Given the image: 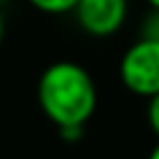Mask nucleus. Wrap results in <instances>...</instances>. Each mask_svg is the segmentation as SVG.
Returning <instances> with one entry per match:
<instances>
[{
	"mask_svg": "<svg viewBox=\"0 0 159 159\" xmlns=\"http://www.w3.org/2000/svg\"><path fill=\"white\" fill-rule=\"evenodd\" d=\"M2 37H5V20H2V12H0V42H2Z\"/></svg>",
	"mask_w": 159,
	"mask_h": 159,
	"instance_id": "obj_9",
	"label": "nucleus"
},
{
	"mask_svg": "<svg viewBox=\"0 0 159 159\" xmlns=\"http://www.w3.org/2000/svg\"><path fill=\"white\" fill-rule=\"evenodd\" d=\"M37 104L55 129L84 127L97 109V84L82 65L57 60L37 77Z\"/></svg>",
	"mask_w": 159,
	"mask_h": 159,
	"instance_id": "obj_1",
	"label": "nucleus"
},
{
	"mask_svg": "<svg viewBox=\"0 0 159 159\" xmlns=\"http://www.w3.org/2000/svg\"><path fill=\"white\" fill-rule=\"evenodd\" d=\"M147 5H149V7H157V10H159V0H147Z\"/></svg>",
	"mask_w": 159,
	"mask_h": 159,
	"instance_id": "obj_10",
	"label": "nucleus"
},
{
	"mask_svg": "<svg viewBox=\"0 0 159 159\" xmlns=\"http://www.w3.org/2000/svg\"><path fill=\"white\" fill-rule=\"evenodd\" d=\"M142 37H147V40H157V42H159V10H157V7H149V12L144 15V22H142Z\"/></svg>",
	"mask_w": 159,
	"mask_h": 159,
	"instance_id": "obj_5",
	"label": "nucleus"
},
{
	"mask_svg": "<svg viewBox=\"0 0 159 159\" xmlns=\"http://www.w3.org/2000/svg\"><path fill=\"white\" fill-rule=\"evenodd\" d=\"M27 2L45 15H67L75 10V5L80 0H27Z\"/></svg>",
	"mask_w": 159,
	"mask_h": 159,
	"instance_id": "obj_4",
	"label": "nucleus"
},
{
	"mask_svg": "<svg viewBox=\"0 0 159 159\" xmlns=\"http://www.w3.org/2000/svg\"><path fill=\"white\" fill-rule=\"evenodd\" d=\"M119 80L137 97H154L159 92V42L139 37L119 60Z\"/></svg>",
	"mask_w": 159,
	"mask_h": 159,
	"instance_id": "obj_2",
	"label": "nucleus"
},
{
	"mask_svg": "<svg viewBox=\"0 0 159 159\" xmlns=\"http://www.w3.org/2000/svg\"><path fill=\"white\" fill-rule=\"evenodd\" d=\"M147 159H159V142L152 147V152H149V157H147Z\"/></svg>",
	"mask_w": 159,
	"mask_h": 159,
	"instance_id": "obj_8",
	"label": "nucleus"
},
{
	"mask_svg": "<svg viewBox=\"0 0 159 159\" xmlns=\"http://www.w3.org/2000/svg\"><path fill=\"white\" fill-rule=\"evenodd\" d=\"M147 124L154 132V137L159 139V92L147 99Z\"/></svg>",
	"mask_w": 159,
	"mask_h": 159,
	"instance_id": "obj_6",
	"label": "nucleus"
},
{
	"mask_svg": "<svg viewBox=\"0 0 159 159\" xmlns=\"http://www.w3.org/2000/svg\"><path fill=\"white\" fill-rule=\"evenodd\" d=\"M75 22L89 37H112L129 15L127 0H80L72 10Z\"/></svg>",
	"mask_w": 159,
	"mask_h": 159,
	"instance_id": "obj_3",
	"label": "nucleus"
},
{
	"mask_svg": "<svg viewBox=\"0 0 159 159\" xmlns=\"http://www.w3.org/2000/svg\"><path fill=\"white\" fill-rule=\"evenodd\" d=\"M57 134H60L62 142L75 144V142H80L84 137V127H62V129H57Z\"/></svg>",
	"mask_w": 159,
	"mask_h": 159,
	"instance_id": "obj_7",
	"label": "nucleus"
},
{
	"mask_svg": "<svg viewBox=\"0 0 159 159\" xmlns=\"http://www.w3.org/2000/svg\"><path fill=\"white\" fill-rule=\"evenodd\" d=\"M2 2H5V0H0V5H2Z\"/></svg>",
	"mask_w": 159,
	"mask_h": 159,
	"instance_id": "obj_11",
	"label": "nucleus"
}]
</instances>
